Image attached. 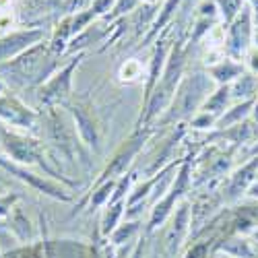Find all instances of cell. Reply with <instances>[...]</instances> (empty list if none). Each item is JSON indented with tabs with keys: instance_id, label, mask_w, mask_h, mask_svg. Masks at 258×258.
Segmentation results:
<instances>
[{
	"instance_id": "cell-1",
	"label": "cell",
	"mask_w": 258,
	"mask_h": 258,
	"mask_svg": "<svg viewBox=\"0 0 258 258\" xmlns=\"http://www.w3.org/2000/svg\"><path fill=\"white\" fill-rule=\"evenodd\" d=\"M44 35L41 29H25V31H13L5 37H0V62L13 60L23 50H27L31 44Z\"/></svg>"
},
{
	"instance_id": "cell-2",
	"label": "cell",
	"mask_w": 258,
	"mask_h": 258,
	"mask_svg": "<svg viewBox=\"0 0 258 258\" xmlns=\"http://www.w3.org/2000/svg\"><path fill=\"white\" fill-rule=\"evenodd\" d=\"M0 118L17 126H25L31 122V112H27L17 99L0 97Z\"/></svg>"
},
{
	"instance_id": "cell-3",
	"label": "cell",
	"mask_w": 258,
	"mask_h": 258,
	"mask_svg": "<svg viewBox=\"0 0 258 258\" xmlns=\"http://www.w3.org/2000/svg\"><path fill=\"white\" fill-rule=\"evenodd\" d=\"M143 75V67H141V62L139 60H126L122 64V69H120V79L122 81H137L139 77Z\"/></svg>"
},
{
	"instance_id": "cell-4",
	"label": "cell",
	"mask_w": 258,
	"mask_h": 258,
	"mask_svg": "<svg viewBox=\"0 0 258 258\" xmlns=\"http://www.w3.org/2000/svg\"><path fill=\"white\" fill-rule=\"evenodd\" d=\"M114 3H118V0H93V11L97 13V15H103L105 11H110V7L114 5Z\"/></svg>"
},
{
	"instance_id": "cell-5",
	"label": "cell",
	"mask_w": 258,
	"mask_h": 258,
	"mask_svg": "<svg viewBox=\"0 0 258 258\" xmlns=\"http://www.w3.org/2000/svg\"><path fill=\"white\" fill-rule=\"evenodd\" d=\"M139 3H145V5H155V3H159V0H139Z\"/></svg>"
},
{
	"instance_id": "cell-6",
	"label": "cell",
	"mask_w": 258,
	"mask_h": 258,
	"mask_svg": "<svg viewBox=\"0 0 258 258\" xmlns=\"http://www.w3.org/2000/svg\"><path fill=\"white\" fill-rule=\"evenodd\" d=\"M0 89H3V83H0Z\"/></svg>"
}]
</instances>
